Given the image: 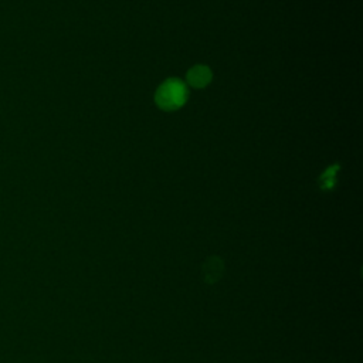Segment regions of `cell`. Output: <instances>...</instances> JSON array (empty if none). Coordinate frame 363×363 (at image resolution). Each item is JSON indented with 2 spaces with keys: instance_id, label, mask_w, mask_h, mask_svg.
Segmentation results:
<instances>
[{
  "instance_id": "2",
  "label": "cell",
  "mask_w": 363,
  "mask_h": 363,
  "mask_svg": "<svg viewBox=\"0 0 363 363\" xmlns=\"http://www.w3.org/2000/svg\"><path fill=\"white\" fill-rule=\"evenodd\" d=\"M210 79H211V72L204 65H196L187 74V82L194 88L206 86Z\"/></svg>"
},
{
  "instance_id": "1",
  "label": "cell",
  "mask_w": 363,
  "mask_h": 363,
  "mask_svg": "<svg viewBox=\"0 0 363 363\" xmlns=\"http://www.w3.org/2000/svg\"><path fill=\"white\" fill-rule=\"evenodd\" d=\"M187 98L186 85L179 79H167L156 92V102L163 109H176Z\"/></svg>"
}]
</instances>
